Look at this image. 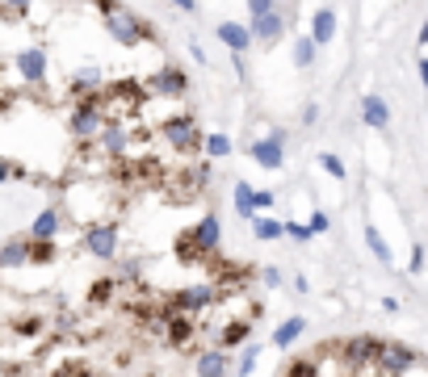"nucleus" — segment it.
<instances>
[{"label":"nucleus","mask_w":428,"mask_h":377,"mask_svg":"<svg viewBox=\"0 0 428 377\" xmlns=\"http://www.w3.org/2000/svg\"><path fill=\"white\" fill-rule=\"evenodd\" d=\"M114 293H118V281H114V277H101V281H93V289H89V302H93V306H109Z\"/></svg>","instance_id":"4be33fe9"},{"label":"nucleus","mask_w":428,"mask_h":377,"mask_svg":"<svg viewBox=\"0 0 428 377\" xmlns=\"http://www.w3.org/2000/svg\"><path fill=\"white\" fill-rule=\"evenodd\" d=\"M315 50H319V43H315L311 34H302V38L294 43V63H298V67H311V63H315Z\"/></svg>","instance_id":"5701e85b"},{"label":"nucleus","mask_w":428,"mask_h":377,"mask_svg":"<svg viewBox=\"0 0 428 377\" xmlns=\"http://www.w3.org/2000/svg\"><path fill=\"white\" fill-rule=\"evenodd\" d=\"M214 34H219V43L231 50V55H248L252 43H256V38H252V30H248V26H239V21H219V26H214Z\"/></svg>","instance_id":"0eeeda50"},{"label":"nucleus","mask_w":428,"mask_h":377,"mask_svg":"<svg viewBox=\"0 0 428 377\" xmlns=\"http://www.w3.org/2000/svg\"><path fill=\"white\" fill-rule=\"evenodd\" d=\"M164 139L172 142L181 155H197V151L206 147V139H202V130H197V122H193L190 113H181V118H168V122H164Z\"/></svg>","instance_id":"f03ea898"},{"label":"nucleus","mask_w":428,"mask_h":377,"mask_svg":"<svg viewBox=\"0 0 428 377\" xmlns=\"http://www.w3.org/2000/svg\"><path fill=\"white\" fill-rule=\"evenodd\" d=\"M197 323H193V315H181V310H168V323H164V344L168 348H177V352H190L193 344H197Z\"/></svg>","instance_id":"7ed1b4c3"},{"label":"nucleus","mask_w":428,"mask_h":377,"mask_svg":"<svg viewBox=\"0 0 428 377\" xmlns=\"http://www.w3.org/2000/svg\"><path fill=\"white\" fill-rule=\"evenodd\" d=\"M265 285H282V273L278 269H265Z\"/></svg>","instance_id":"ea45409f"},{"label":"nucleus","mask_w":428,"mask_h":377,"mask_svg":"<svg viewBox=\"0 0 428 377\" xmlns=\"http://www.w3.org/2000/svg\"><path fill=\"white\" fill-rule=\"evenodd\" d=\"M206 155H210V159L231 155V139H227V135H206Z\"/></svg>","instance_id":"a878e982"},{"label":"nucleus","mask_w":428,"mask_h":377,"mask_svg":"<svg viewBox=\"0 0 428 377\" xmlns=\"http://www.w3.org/2000/svg\"><path fill=\"white\" fill-rule=\"evenodd\" d=\"M282 142H285V130H282V126H273V130H269V139H260V142H252V147H248L252 164H260L265 172H278V168H282Z\"/></svg>","instance_id":"20e7f679"},{"label":"nucleus","mask_w":428,"mask_h":377,"mask_svg":"<svg viewBox=\"0 0 428 377\" xmlns=\"http://www.w3.org/2000/svg\"><path fill=\"white\" fill-rule=\"evenodd\" d=\"M248 30H252V38H256L260 47L269 50L285 34V17L278 13V9H273V13H260V17H252V21H248Z\"/></svg>","instance_id":"423d86ee"},{"label":"nucleus","mask_w":428,"mask_h":377,"mask_svg":"<svg viewBox=\"0 0 428 377\" xmlns=\"http://www.w3.org/2000/svg\"><path fill=\"white\" fill-rule=\"evenodd\" d=\"M231 356H227V348L219 344V348H206V352H197V377H231V365H227Z\"/></svg>","instance_id":"9d476101"},{"label":"nucleus","mask_w":428,"mask_h":377,"mask_svg":"<svg viewBox=\"0 0 428 377\" xmlns=\"http://www.w3.org/2000/svg\"><path fill=\"white\" fill-rule=\"evenodd\" d=\"M252 235L265 239V243H273V239H282V235H285V223L269 218V214H252Z\"/></svg>","instance_id":"6ab92c4d"},{"label":"nucleus","mask_w":428,"mask_h":377,"mask_svg":"<svg viewBox=\"0 0 428 377\" xmlns=\"http://www.w3.org/2000/svg\"><path fill=\"white\" fill-rule=\"evenodd\" d=\"M118 273H122V277H139V264H135V260H122Z\"/></svg>","instance_id":"4c0bfd02"},{"label":"nucleus","mask_w":428,"mask_h":377,"mask_svg":"<svg viewBox=\"0 0 428 377\" xmlns=\"http://www.w3.org/2000/svg\"><path fill=\"white\" fill-rule=\"evenodd\" d=\"M101 147L109 151V159H126V147H131V130L122 122H105L101 130Z\"/></svg>","instance_id":"f8f14e48"},{"label":"nucleus","mask_w":428,"mask_h":377,"mask_svg":"<svg viewBox=\"0 0 428 377\" xmlns=\"http://www.w3.org/2000/svg\"><path fill=\"white\" fill-rule=\"evenodd\" d=\"M424 126H428V122H424Z\"/></svg>","instance_id":"37998d69"},{"label":"nucleus","mask_w":428,"mask_h":377,"mask_svg":"<svg viewBox=\"0 0 428 377\" xmlns=\"http://www.w3.org/2000/svg\"><path fill=\"white\" fill-rule=\"evenodd\" d=\"M13 63H17V72H21V80H26V84H43V80H47V55H43L38 47L21 50Z\"/></svg>","instance_id":"1a4fd4ad"},{"label":"nucleus","mask_w":428,"mask_h":377,"mask_svg":"<svg viewBox=\"0 0 428 377\" xmlns=\"http://www.w3.org/2000/svg\"><path fill=\"white\" fill-rule=\"evenodd\" d=\"M366 243H370V252L378 256L386 269H395V252H390V243L378 235V227H374V223H366Z\"/></svg>","instance_id":"aec40b11"},{"label":"nucleus","mask_w":428,"mask_h":377,"mask_svg":"<svg viewBox=\"0 0 428 377\" xmlns=\"http://www.w3.org/2000/svg\"><path fill=\"white\" fill-rule=\"evenodd\" d=\"M151 89L164 93V96H185V93H190V76H185L181 67L168 63V67H160V72L151 76Z\"/></svg>","instance_id":"6e6552de"},{"label":"nucleus","mask_w":428,"mask_h":377,"mask_svg":"<svg viewBox=\"0 0 428 377\" xmlns=\"http://www.w3.org/2000/svg\"><path fill=\"white\" fill-rule=\"evenodd\" d=\"M193 235H197V247L210 256V252H219V218L214 214H206L197 227H193Z\"/></svg>","instance_id":"f3484780"},{"label":"nucleus","mask_w":428,"mask_h":377,"mask_svg":"<svg viewBox=\"0 0 428 377\" xmlns=\"http://www.w3.org/2000/svg\"><path fill=\"white\" fill-rule=\"evenodd\" d=\"M311 38L319 43V47H328L336 38V9H319L315 13V21H311Z\"/></svg>","instance_id":"dca6fc26"},{"label":"nucleus","mask_w":428,"mask_h":377,"mask_svg":"<svg viewBox=\"0 0 428 377\" xmlns=\"http://www.w3.org/2000/svg\"><path fill=\"white\" fill-rule=\"evenodd\" d=\"M4 4H9V9H13V13H17V17H26V13H30V4H34V0H4Z\"/></svg>","instance_id":"c9c22d12"},{"label":"nucleus","mask_w":428,"mask_h":377,"mask_svg":"<svg viewBox=\"0 0 428 377\" xmlns=\"http://www.w3.org/2000/svg\"><path fill=\"white\" fill-rule=\"evenodd\" d=\"M219 298H223V293H219V285H190V289L168 293V298H164V306H168V310H181V315H197V310L214 306Z\"/></svg>","instance_id":"f257e3e1"},{"label":"nucleus","mask_w":428,"mask_h":377,"mask_svg":"<svg viewBox=\"0 0 428 377\" xmlns=\"http://www.w3.org/2000/svg\"><path fill=\"white\" fill-rule=\"evenodd\" d=\"M311 235H315V231H311V223H307V227H302V223H285V239H294V243H307Z\"/></svg>","instance_id":"c756f323"},{"label":"nucleus","mask_w":428,"mask_h":377,"mask_svg":"<svg viewBox=\"0 0 428 377\" xmlns=\"http://www.w3.org/2000/svg\"><path fill=\"white\" fill-rule=\"evenodd\" d=\"M59 235V210L47 206L38 218H34V227H30V239H55Z\"/></svg>","instance_id":"a211bd4d"},{"label":"nucleus","mask_w":428,"mask_h":377,"mask_svg":"<svg viewBox=\"0 0 428 377\" xmlns=\"http://www.w3.org/2000/svg\"><path fill=\"white\" fill-rule=\"evenodd\" d=\"M252 193H256V188L248 185V181H236V210L243 214V218H248V223H252V214H256V206H252Z\"/></svg>","instance_id":"b1692460"},{"label":"nucleus","mask_w":428,"mask_h":377,"mask_svg":"<svg viewBox=\"0 0 428 377\" xmlns=\"http://www.w3.org/2000/svg\"><path fill=\"white\" fill-rule=\"evenodd\" d=\"M361 118H366V126L386 130V126H390V105H386V96H382V93H366V96H361Z\"/></svg>","instance_id":"9b49d317"},{"label":"nucleus","mask_w":428,"mask_h":377,"mask_svg":"<svg viewBox=\"0 0 428 377\" xmlns=\"http://www.w3.org/2000/svg\"><path fill=\"white\" fill-rule=\"evenodd\" d=\"M302 327H307V319H302V315H290L282 327L273 331V344H278V348H290V344L302 335Z\"/></svg>","instance_id":"412c9836"},{"label":"nucleus","mask_w":428,"mask_h":377,"mask_svg":"<svg viewBox=\"0 0 428 377\" xmlns=\"http://www.w3.org/2000/svg\"><path fill=\"white\" fill-rule=\"evenodd\" d=\"M190 59H197V63H202V67H206V63H210V59H206V47H202V43H197V38H190Z\"/></svg>","instance_id":"72a5a7b5"},{"label":"nucleus","mask_w":428,"mask_h":377,"mask_svg":"<svg viewBox=\"0 0 428 377\" xmlns=\"http://www.w3.org/2000/svg\"><path fill=\"white\" fill-rule=\"evenodd\" d=\"M311 231H315V235H324V231H332V223H328V214H324L319 206L311 210Z\"/></svg>","instance_id":"2f4dec72"},{"label":"nucleus","mask_w":428,"mask_h":377,"mask_svg":"<svg viewBox=\"0 0 428 377\" xmlns=\"http://www.w3.org/2000/svg\"><path fill=\"white\" fill-rule=\"evenodd\" d=\"M17 172H21V168H13V159H0V185H4L9 176H17Z\"/></svg>","instance_id":"e433bc0d"},{"label":"nucleus","mask_w":428,"mask_h":377,"mask_svg":"<svg viewBox=\"0 0 428 377\" xmlns=\"http://www.w3.org/2000/svg\"><path fill=\"white\" fill-rule=\"evenodd\" d=\"M84 247L93 252L97 260H114L118 256V227L114 223H93L84 231Z\"/></svg>","instance_id":"39448f33"},{"label":"nucleus","mask_w":428,"mask_h":377,"mask_svg":"<svg viewBox=\"0 0 428 377\" xmlns=\"http://www.w3.org/2000/svg\"><path fill=\"white\" fill-rule=\"evenodd\" d=\"M302 122H307V126H315V122H319V105H315V101L302 109Z\"/></svg>","instance_id":"f704fd0d"},{"label":"nucleus","mask_w":428,"mask_h":377,"mask_svg":"<svg viewBox=\"0 0 428 377\" xmlns=\"http://www.w3.org/2000/svg\"><path fill=\"white\" fill-rule=\"evenodd\" d=\"M55 260V243L50 239H30V264H50Z\"/></svg>","instance_id":"393cba45"},{"label":"nucleus","mask_w":428,"mask_h":377,"mask_svg":"<svg viewBox=\"0 0 428 377\" xmlns=\"http://www.w3.org/2000/svg\"><path fill=\"white\" fill-rule=\"evenodd\" d=\"M319 168H324L332 181H344V176H349V168L340 164V155H332V151H324V155H319Z\"/></svg>","instance_id":"bb28decb"},{"label":"nucleus","mask_w":428,"mask_h":377,"mask_svg":"<svg viewBox=\"0 0 428 377\" xmlns=\"http://www.w3.org/2000/svg\"><path fill=\"white\" fill-rule=\"evenodd\" d=\"M416 72H420V84L428 89V59H420V63H416Z\"/></svg>","instance_id":"a19ab883"},{"label":"nucleus","mask_w":428,"mask_h":377,"mask_svg":"<svg viewBox=\"0 0 428 377\" xmlns=\"http://www.w3.org/2000/svg\"><path fill=\"white\" fill-rule=\"evenodd\" d=\"M252 206H256V214H269V206H273V193H269V188H256V193H252Z\"/></svg>","instance_id":"7c9ffc66"},{"label":"nucleus","mask_w":428,"mask_h":377,"mask_svg":"<svg viewBox=\"0 0 428 377\" xmlns=\"http://www.w3.org/2000/svg\"><path fill=\"white\" fill-rule=\"evenodd\" d=\"M407 273L420 277L424 273V243H412V260H407Z\"/></svg>","instance_id":"c85d7f7f"},{"label":"nucleus","mask_w":428,"mask_h":377,"mask_svg":"<svg viewBox=\"0 0 428 377\" xmlns=\"http://www.w3.org/2000/svg\"><path fill=\"white\" fill-rule=\"evenodd\" d=\"M256 356H260V344H248V348H243V356H239L236 377H248V373H252V369H256Z\"/></svg>","instance_id":"cd10ccee"},{"label":"nucleus","mask_w":428,"mask_h":377,"mask_svg":"<svg viewBox=\"0 0 428 377\" xmlns=\"http://www.w3.org/2000/svg\"><path fill=\"white\" fill-rule=\"evenodd\" d=\"M97 89H101V67H80V72L72 76V84H67V93L76 96V101L89 96V93H97Z\"/></svg>","instance_id":"4468645a"},{"label":"nucleus","mask_w":428,"mask_h":377,"mask_svg":"<svg viewBox=\"0 0 428 377\" xmlns=\"http://www.w3.org/2000/svg\"><path fill=\"white\" fill-rule=\"evenodd\" d=\"M278 9V0H248V13L252 17H260V13H273Z\"/></svg>","instance_id":"473e14b6"},{"label":"nucleus","mask_w":428,"mask_h":377,"mask_svg":"<svg viewBox=\"0 0 428 377\" xmlns=\"http://www.w3.org/2000/svg\"><path fill=\"white\" fill-rule=\"evenodd\" d=\"M420 47H428V17H424V26H420Z\"/></svg>","instance_id":"79ce46f5"},{"label":"nucleus","mask_w":428,"mask_h":377,"mask_svg":"<svg viewBox=\"0 0 428 377\" xmlns=\"http://www.w3.org/2000/svg\"><path fill=\"white\" fill-rule=\"evenodd\" d=\"M172 4H177L181 13H197V0H172Z\"/></svg>","instance_id":"58836bf2"},{"label":"nucleus","mask_w":428,"mask_h":377,"mask_svg":"<svg viewBox=\"0 0 428 377\" xmlns=\"http://www.w3.org/2000/svg\"><path fill=\"white\" fill-rule=\"evenodd\" d=\"M248 335H252V315H243V319H231V323H223V331H219V344L231 352V348H239V344H248Z\"/></svg>","instance_id":"ddd939ff"},{"label":"nucleus","mask_w":428,"mask_h":377,"mask_svg":"<svg viewBox=\"0 0 428 377\" xmlns=\"http://www.w3.org/2000/svg\"><path fill=\"white\" fill-rule=\"evenodd\" d=\"M17 264H30V239H9L0 247V269H17Z\"/></svg>","instance_id":"2eb2a0df"}]
</instances>
